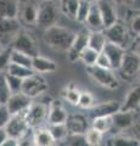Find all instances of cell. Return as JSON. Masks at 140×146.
I'll return each mask as SVG.
<instances>
[{
  "label": "cell",
  "instance_id": "f1b7e54d",
  "mask_svg": "<svg viewBox=\"0 0 140 146\" xmlns=\"http://www.w3.org/2000/svg\"><path fill=\"white\" fill-rule=\"evenodd\" d=\"M6 72L10 73V74L20 77V78H22V79L28 78V77H31L32 74L35 73L33 68L22 66V65H16V63H11V62H10V65H9Z\"/></svg>",
  "mask_w": 140,
  "mask_h": 146
},
{
  "label": "cell",
  "instance_id": "f546056e",
  "mask_svg": "<svg viewBox=\"0 0 140 146\" xmlns=\"http://www.w3.org/2000/svg\"><path fill=\"white\" fill-rule=\"evenodd\" d=\"M60 1H61V11L67 17L76 20L80 0H60Z\"/></svg>",
  "mask_w": 140,
  "mask_h": 146
},
{
  "label": "cell",
  "instance_id": "d4e9b609",
  "mask_svg": "<svg viewBox=\"0 0 140 146\" xmlns=\"http://www.w3.org/2000/svg\"><path fill=\"white\" fill-rule=\"evenodd\" d=\"M105 145L108 146H140V141L135 138L124 135H112L105 140Z\"/></svg>",
  "mask_w": 140,
  "mask_h": 146
},
{
  "label": "cell",
  "instance_id": "d6986e66",
  "mask_svg": "<svg viewBox=\"0 0 140 146\" xmlns=\"http://www.w3.org/2000/svg\"><path fill=\"white\" fill-rule=\"evenodd\" d=\"M67 115L66 108L64 107L60 101H52L49 106V113H48V122L49 124H57V123H66Z\"/></svg>",
  "mask_w": 140,
  "mask_h": 146
},
{
  "label": "cell",
  "instance_id": "f907efd6",
  "mask_svg": "<svg viewBox=\"0 0 140 146\" xmlns=\"http://www.w3.org/2000/svg\"><path fill=\"white\" fill-rule=\"evenodd\" d=\"M39 1H44V0H39ZM50 1H57V0H50Z\"/></svg>",
  "mask_w": 140,
  "mask_h": 146
},
{
  "label": "cell",
  "instance_id": "d590c367",
  "mask_svg": "<svg viewBox=\"0 0 140 146\" xmlns=\"http://www.w3.org/2000/svg\"><path fill=\"white\" fill-rule=\"evenodd\" d=\"M80 93H82V91H79L73 84H71V85H68V86H67V88L65 89L64 96H65L66 101H68L70 104H72V105H78V104H79Z\"/></svg>",
  "mask_w": 140,
  "mask_h": 146
},
{
  "label": "cell",
  "instance_id": "ffe728a7",
  "mask_svg": "<svg viewBox=\"0 0 140 146\" xmlns=\"http://www.w3.org/2000/svg\"><path fill=\"white\" fill-rule=\"evenodd\" d=\"M85 25L92 31H102L105 28V25H104V20H102V16H101L98 3L92 4L88 17H87V20H85Z\"/></svg>",
  "mask_w": 140,
  "mask_h": 146
},
{
  "label": "cell",
  "instance_id": "e575fe53",
  "mask_svg": "<svg viewBox=\"0 0 140 146\" xmlns=\"http://www.w3.org/2000/svg\"><path fill=\"white\" fill-rule=\"evenodd\" d=\"M85 136H87L88 145L90 146H98L102 144L101 141L104 140V134L93 127H90L88 129V131L85 133Z\"/></svg>",
  "mask_w": 140,
  "mask_h": 146
},
{
  "label": "cell",
  "instance_id": "bcb514c9",
  "mask_svg": "<svg viewBox=\"0 0 140 146\" xmlns=\"http://www.w3.org/2000/svg\"><path fill=\"white\" fill-rule=\"evenodd\" d=\"M133 51H135V52H137L139 56H140V35L137 36V40H135V43H134Z\"/></svg>",
  "mask_w": 140,
  "mask_h": 146
},
{
  "label": "cell",
  "instance_id": "5b68a950",
  "mask_svg": "<svg viewBox=\"0 0 140 146\" xmlns=\"http://www.w3.org/2000/svg\"><path fill=\"white\" fill-rule=\"evenodd\" d=\"M48 89H49V85L46 83V80L39 73H34V74L28 77V78L23 79L22 93H25L31 99H34L39 96V95L44 94Z\"/></svg>",
  "mask_w": 140,
  "mask_h": 146
},
{
  "label": "cell",
  "instance_id": "484cf974",
  "mask_svg": "<svg viewBox=\"0 0 140 146\" xmlns=\"http://www.w3.org/2000/svg\"><path fill=\"white\" fill-rule=\"evenodd\" d=\"M92 127L101 131L102 134H106L113 129V119L112 116H102L95 117L92 119Z\"/></svg>",
  "mask_w": 140,
  "mask_h": 146
},
{
  "label": "cell",
  "instance_id": "3957f363",
  "mask_svg": "<svg viewBox=\"0 0 140 146\" xmlns=\"http://www.w3.org/2000/svg\"><path fill=\"white\" fill-rule=\"evenodd\" d=\"M57 20H58V9L55 5V1H50V0L40 1L37 26L46 29L48 27L56 25Z\"/></svg>",
  "mask_w": 140,
  "mask_h": 146
},
{
  "label": "cell",
  "instance_id": "277c9868",
  "mask_svg": "<svg viewBox=\"0 0 140 146\" xmlns=\"http://www.w3.org/2000/svg\"><path fill=\"white\" fill-rule=\"evenodd\" d=\"M10 46L13 50L25 52L32 57L39 55L38 54V45H37L35 39L32 36V34L28 33L27 31H23V29H21L19 32V34L15 36V39L12 40Z\"/></svg>",
  "mask_w": 140,
  "mask_h": 146
},
{
  "label": "cell",
  "instance_id": "8d00e7d4",
  "mask_svg": "<svg viewBox=\"0 0 140 146\" xmlns=\"http://www.w3.org/2000/svg\"><path fill=\"white\" fill-rule=\"evenodd\" d=\"M90 7H92V3H89L88 0H80L78 11H77L76 21L80 22V23H85V20H87L88 13L90 11Z\"/></svg>",
  "mask_w": 140,
  "mask_h": 146
},
{
  "label": "cell",
  "instance_id": "52a82bcc",
  "mask_svg": "<svg viewBox=\"0 0 140 146\" xmlns=\"http://www.w3.org/2000/svg\"><path fill=\"white\" fill-rule=\"evenodd\" d=\"M129 32L130 29H128V27L121 21H117L113 25L104 28V33L107 38V42L122 45L124 48L129 39Z\"/></svg>",
  "mask_w": 140,
  "mask_h": 146
},
{
  "label": "cell",
  "instance_id": "8fae6325",
  "mask_svg": "<svg viewBox=\"0 0 140 146\" xmlns=\"http://www.w3.org/2000/svg\"><path fill=\"white\" fill-rule=\"evenodd\" d=\"M48 113L49 107L45 106L44 104H31L28 110L25 112V116L31 127L37 128L45 119H48Z\"/></svg>",
  "mask_w": 140,
  "mask_h": 146
},
{
  "label": "cell",
  "instance_id": "c3c4849f",
  "mask_svg": "<svg viewBox=\"0 0 140 146\" xmlns=\"http://www.w3.org/2000/svg\"><path fill=\"white\" fill-rule=\"evenodd\" d=\"M88 1H89V3H92V4H94V3H98L99 0H88Z\"/></svg>",
  "mask_w": 140,
  "mask_h": 146
},
{
  "label": "cell",
  "instance_id": "6da1fadb",
  "mask_svg": "<svg viewBox=\"0 0 140 146\" xmlns=\"http://www.w3.org/2000/svg\"><path fill=\"white\" fill-rule=\"evenodd\" d=\"M76 33L65 27L54 25L44 31L43 39L49 46L57 51H68L74 40Z\"/></svg>",
  "mask_w": 140,
  "mask_h": 146
},
{
  "label": "cell",
  "instance_id": "ba28073f",
  "mask_svg": "<svg viewBox=\"0 0 140 146\" xmlns=\"http://www.w3.org/2000/svg\"><path fill=\"white\" fill-rule=\"evenodd\" d=\"M140 71V56L135 51H127L123 57V61L118 68L121 76L125 79H133L138 77Z\"/></svg>",
  "mask_w": 140,
  "mask_h": 146
},
{
  "label": "cell",
  "instance_id": "ac0fdd59",
  "mask_svg": "<svg viewBox=\"0 0 140 146\" xmlns=\"http://www.w3.org/2000/svg\"><path fill=\"white\" fill-rule=\"evenodd\" d=\"M112 119H113V129L124 130L133 128L135 122V115L133 111H123V110H121V111L116 112L112 116Z\"/></svg>",
  "mask_w": 140,
  "mask_h": 146
},
{
  "label": "cell",
  "instance_id": "9c48e42d",
  "mask_svg": "<svg viewBox=\"0 0 140 146\" xmlns=\"http://www.w3.org/2000/svg\"><path fill=\"white\" fill-rule=\"evenodd\" d=\"M21 29L19 18H0V44H11Z\"/></svg>",
  "mask_w": 140,
  "mask_h": 146
},
{
  "label": "cell",
  "instance_id": "7c38bea8",
  "mask_svg": "<svg viewBox=\"0 0 140 146\" xmlns=\"http://www.w3.org/2000/svg\"><path fill=\"white\" fill-rule=\"evenodd\" d=\"M88 42H89V32L80 31L78 33H76L73 43H72L71 48L68 49V51H67V57H68V60L71 62L79 60L80 54L88 46Z\"/></svg>",
  "mask_w": 140,
  "mask_h": 146
},
{
  "label": "cell",
  "instance_id": "816d5d0a",
  "mask_svg": "<svg viewBox=\"0 0 140 146\" xmlns=\"http://www.w3.org/2000/svg\"><path fill=\"white\" fill-rule=\"evenodd\" d=\"M3 49H4V48L1 46V44H0V51H1V50H3Z\"/></svg>",
  "mask_w": 140,
  "mask_h": 146
},
{
  "label": "cell",
  "instance_id": "83f0119b",
  "mask_svg": "<svg viewBox=\"0 0 140 146\" xmlns=\"http://www.w3.org/2000/svg\"><path fill=\"white\" fill-rule=\"evenodd\" d=\"M49 130L52 135L56 144H61L65 140V138L68 135V129L66 127V123H57V124H50Z\"/></svg>",
  "mask_w": 140,
  "mask_h": 146
},
{
  "label": "cell",
  "instance_id": "4dcf8cb0",
  "mask_svg": "<svg viewBox=\"0 0 140 146\" xmlns=\"http://www.w3.org/2000/svg\"><path fill=\"white\" fill-rule=\"evenodd\" d=\"M10 62L11 63H16V65H22L26 67H31L32 68V63H33V57L27 55L25 52L17 51L13 50L11 51V56H10Z\"/></svg>",
  "mask_w": 140,
  "mask_h": 146
},
{
  "label": "cell",
  "instance_id": "7bdbcfd3",
  "mask_svg": "<svg viewBox=\"0 0 140 146\" xmlns=\"http://www.w3.org/2000/svg\"><path fill=\"white\" fill-rule=\"evenodd\" d=\"M96 66H100V67H104V68H112L111 63H110V60H108L107 56L102 51L99 54V57L96 60Z\"/></svg>",
  "mask_w": 140,
  "mask_h": 146
},
{
  "label": "cell",
  "instance_id": "7dc6e473",
  "mask_svg": "<svg viewBox=\"0 0 140 146\" xmlns=\"http://www.w3.org/2000/svg\"><path fill=\"white\" fill-rule=\"evenodd\" d=\"M117 1H119L122 4H124V5H130V4H133L135 0H117Z\"/></svg>",
  "mask_w": 140,
  "mask_h": 146
},
{
  "label": "cell",
  "instance_id": "ab89813d",
  "mask_svg": "<svg viewBox=\"0 0 140 146\" xmlns=\"http://www.w3.org/2000/svg\"><path fill=\"white\" fill-rule=\"evenodd\" d=\"M94 105H95V100H94L93 95L89 91H82L80 93L78 106H80L82 108H92Z\"/></svg>",
  "mask_w": 140,
  "mask_h": 146
},
{
  "label": "cell",
  "instance_id": "1f68e13d",
  "mask_svg": "<svg viewBox=\"0 0 140 146\" xmlns=\"http://www.w3.org/2000/svg\"><path fill=\"white\" fill-rule=\"evenodd\" d=\"M99 54L100 52L96 51V50L92 49L90 46H87L83 50V52L80 54L79 60L82 61L87 67H92L94 65H96V60L99 57Z\"/></svg>",
  "mask_w": 140,
  "mask_h": 146
},
{
  "label": "cell",
  "instance_id": "7a4b0ae2",
  "mask_svg": "<svg viewBox=\"0 0 140 146\" xmlns=\"http://www.w3.org/2000/svg\"><path fill=\"white\" fill-rule=\"evenodd\" d=\"M113 71L115 70H112V68H104L96 65L88 67L89 76L99 85L104 86V88H107V89H116L119 86V82L117 79Z\"/></svg>",
  "mask_w": 140,
  "mask_h": 146
},
{
  "label": "cell",
  "instance_id": "836d02e7",
  "mask_svg": "<svg viewBox=\"0 0 140 146\" xmlns=\"http://www.w3.org/2000/svg\"><path fill=\"white\" fill-rule=\"evenodd\" d=\"M60 145H68V146H87V136L85 134H72L68 133V135L65 138Z\"/></svg>",
  "mask_w": 140,
  "mask_h": 146
},
{
  "label": "cell",
  "instance_id": "e0dca14e",
  "mask_svg": "<svg viewBox=\"0 0 140 146\" xmlns=\"http://www.w3.org/2000/svg\"><path fill=\"white\" fill-rule=\"evenodd\" d=\"M98 5H99V9H100L105 28L118 21V16H117L115 3L112 1V0H99Z\"/></svg>",
  "mask_w": 140,
  "mask_h": 146
},
{
  "label": "cell",
  "instance_id": "681fc988",
  "mask_svg": "<svg viewBox=\"0 0 140 146\" xmlns=\"http://www.w3.org/2000/svg\"><path fill=\"white\" fill-rule=\"evenodd\" d=\"M137 78H138V80H139V83H140V71H139V73H138V77H137Z\"/></svg>",
  "mask_w": 140,
  "mask_h": 146
},
{
  "label": "cell",
  "instance_id": "b9f144b4",
  "mask_svg": "<svg viewBox=\"0 0 140 146\" xmlns=\"http://www.w3.org/2000/svg\"><path fill=\"white\" fill-rule=\"evenodd\" d=\"M129 29H130V32H132L135 36L140 35V13H139V15H137V16H134L132 20H130Z\"/></svg>",
  "mask_w": 140,
  "mask_h": 146
},
{
  "label": "cell",
  "instance_id": "44dd1931",
  "mask_svg": "<svg viewBox=\"0 0 140 146\" xmlns=\"http://www.w3.org/2000/svg\"><path fill=\"white\" fill-rule=\"evenodd\" d=\"M32 68L35 73H52L57 70V65L55 61L50 60V58L37 55L33 57Z\"/></svg>",
  "mask_w": 140,
  "mask_h": 146
},
{
  "label": "cell",
  "instance_id": "f6af8a7d",
  "mask_svg": "<svg viewBox=\"0 0 140 146\" xmlns=\"http://www.w3.org/2000/svg\"><path fill=\"white\" fill-rule=\"evenodd\" d=\"M7 138H9V134H7V131L5 129V127L0 128V146L4 145V143L6 141Z\"/></svg>",
  "mask_w": 140,
  "mask_h": 146
},
{
  "label": "cell",
  "instance_id": "60d3db41",
  "mask_svg": "<svg viewBox=\"0 0 140 146\" xmlns=\"http://www.w3.org/2000/svg\"><path fill=\"white\" fill-rule=\"evenodd\" d=\"M11 113L9 111V108L6 106V104H0V128L5 127L7 124V122L11 118Z\"/></svg>",
  "mask_w": 140,
  "mask_h": 146
},
{
  "label": "cell",
  "instance_id": "f35d334b",
  "mask_svg": "<svg viewBox=\"0 0 140 146\" xmlns=\"http://www.w3.org/2000/svg\"><path fill=\"white\" fill-rule=\"evenodd\" d=\"M12 48L6 46L0 51V72H4L7 70L9 65H10V56H11Z\"/></svg>",
  "mask_w": 140,
  "mask_h": 146
},
{
  "label": "cell",
  "instance_id": "30bf717a",
  "mask_svg": "<svg viewBox=\"0 0 140 146\" xmlns=\"http://www.w3.org/2000/svg\"><path fill=\"white\" fill-rule=\"evenodd\" d=\"M29 128H31V125L28 124V122L26 119L25 113L12 115L10 121H9L7 124L5 125V129L7 131L9 136H12V138H16L19 140L28 131Z\"/></svg>",
  "mask_w": 140,
  "mask_h": 146
},
{
  "label": "cell",
  "instance_id": "8992f818",
  "mask_svg": "<svg viewBox=\"0 0 140 146\" xmlns=\"http://www.w3.org/2000/svg\"><path fill=\"white\" fill-rule=\"evenodd\" d=\"M38 10L39 4L35 0H20L17 18L26 26H37Z\"/></svg>",
  "mask_w": 140,
  "mask_h": 146
},
{
  "label": "cell",
  "instance_id": "5bb4252c",
  "mask_svg": "<svg viewBox=\"0 0 140 146\" xmlns=\"http://www.w3.org/2000/svg\"><path fill=\"white\" fill-rule=\"evenodd\" d=\"M102 52L105 54L107 56V58L110 60L112 70L118 71V68L121 67V63L123 61V57H124V55L127 51H125L124 46H122V45L107 42L105 48L102 50Z\"/></svg>",
  "mask_w": 140,
  "mask_h": 146
},
{
  "label": "cell",
  "instance_id": "2e32d148",
  "mask_svg": "<svg viewBox=\"0 0 140 146\" xmlns=\"http://www.w3.org/2000/svg\"><path fill=\"white\" fill-rule=\"evenodd\" d=\"M122 105L117 101H107L102 102L99 105H94L90 108L89 116L90 118H95V117H102V116H113L116 112L121 111Z\"/></svg>",
  "mask_w": 140,
  "mask_h": 146
},
{
  "label": "cell",
  "instance_id": "ee69618b",
  "mask_svg": "<svg viewBox=\"0 0 140 146\" xmlns=\"http://www.w3.org/2000/svg\"><path fill=\"white\" fill-rule=\"evenodd\" d=\"M133 133H134V135H135V138H137V139L140 141V118H139V119H135V122H134Z\"/></svg>",
  "mask_w": 140,
  "mask_h": 146
},
{
  "label": "cell",
  "instance_id": "4316f807",
  "mask_svg": "<svg viewBox=\"0 0 140 146\" xmlns=\"http://www.w3.org/2000/svg\"><path fill=\"white\" fill-rule=\"evenodd\" d=\"M34 140H35V145L38 146H51L55 143L52 135L50 133V130L48 129H37L34 131Z\"/></svg>",
  "mask_w": 140,
  "mask_h": 146
},
{
  "label": "cell",
  "instance_id": "d6a6232c",
  "mask_svg": "<svg viewBox=\"0 0 140 146\" xmlns=\"http://www.w3.org/2000/svg\"><path fill=\"white\" fill-rule=\"evenodd\" d=\"M12 95V91L9 86L5 72H0V104H6Z\"/></svg>",
  "mask_w": 140,
  "mask_h": 146
},
{
  "label": "cell",
  "instance_id": "4fadbf2b",
  "mask_svg": "<svg viewBox=\"0 0 140 146\" xmlns=\"http://www.w3.org/2000/svg\"><path fill=\"white\" fill-rule=\"evenodd\" d=\"M32 104V99L27 96L25 93H13L9 101L6 102V106L9 108L11 115H19V113H25L28 107Z\"/></svg>",
  "mask_w": 140,
  "mask_h": 146
},
{
  "label": "cell",
  "instance_id": "7402d4cb",
  "mask_svg": "<svg viewBox=\"0 0 140 146\" xmlns=\"http://www.w3.org/2000/svg\"><path fill=\"white\" fill-rule=\"evenodd\" d=\"M20 0H0V18H17Z\"/></svg>",
  "mask_w": 140,
  "mask_h": 146
},
{
  "label": "cell",
  "instance_id": "74e56055",
  "mask_svg": "<svg viewBox=\"0 0 140 146\" xmlns=\"http://www.w3.org/2000/svg\"><path fill=\"white\" fill-rule=\"evenodd\" d=\"M6 74V79H7V83H9V86L13 93H20L22 91V85H23V79L20 78L17 76H13V74H10V73L5 72Z\"/></svg>",
  "mask_w": 140,
  "mask_h": 146
},
{
  "label": "cell",
  "instance_id": "9a60e30c",
  "mask_svg": "<svg viewBox=\"0 0 140 146\" xmlns=\"http://www.w3.org/2000/svg\"><path fill=\"white\" fill-rule=\"evenodd\" d=\"M66 127L68 129V133H72V134H85L90 128L88 118L83 115H80V113L68 115L66 119Z\"/></svg>",
  "mask_w": 140,
  "mask_h": 146
},
{
  "label": "cell",
  "instance_id": "cb8c5ba5",
  "mask_svg": "<svg viewBox=\"0 0 140 146\" xmlns=\"http://www.w3.org/2000/svg\"><path fill=\"white\" fill-rule=\"evenodd\" d=\"M107 43V38L105 33L102 31H93L89 33V42H88V46H90L92 49L96 50V51L101 52L105 45Z\"/></svg>",
  "mask_w": 140,
  "mask_h": 146
},
{
  "label": "cell",
  "instance_id": "603a6c76",
  "mask_svg": "<svg viewBox=\"0 0 140 146\" xmlns=\"http://www.w3.org/2000/svg\"><path fill=\"white\" fill-rule=\"evenodd\" d=\"M140 107V85H137L132 88L128 94L127 98L124 100V104L122 105V108L123 111H137Z\"/></svg>",
  "mask_w": 140,
  "mask_h": 146
}]
</instances>
